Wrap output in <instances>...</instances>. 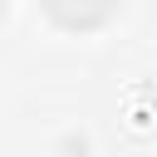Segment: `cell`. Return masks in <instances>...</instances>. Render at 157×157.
Masks as SVG:
<instances>
[{
  "label": "cell",
  "instance_id": "6da1fadb",
  "mask_svg": "<svg viewBox=\"0 0 157 157\" xmlns=\"http://www.w3.org/2000/svg\"><path fill=\"white\" fill-rule=\"evenodd\" d=\"M44 10H49L54 25H64V29H98V25L118 10V0H44Z\"/></svg>",
  "mask_w": 157,
  "mask_h": 157
}]
</instances>
